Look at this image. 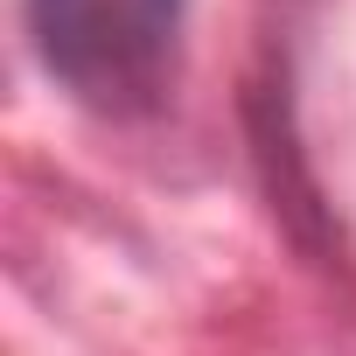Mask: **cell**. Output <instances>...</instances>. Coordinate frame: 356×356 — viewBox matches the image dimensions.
Wrapping results in <instances>:
<instances>
[{"mask_svg":"<svg viewBox=\"0 0 356 356\" xmlns=\"http://www.w3.org/2000/svg\"><path fill=\"white\" fill-rule=\"evenodd\" d=\"M29 29L63 91L98 112H140L175 70L182 0H29Z\"/></svg>","mask_w":356,"mask_h":356,"instance_id":"cell-1","label":"cell"}]
</instances>
